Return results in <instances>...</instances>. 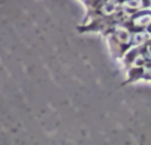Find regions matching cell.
I'll use <instances>...</instances> for the list:
<instances>
[{
  "instance_id": "8992f818",
  "label": "cell",
  "mask_w": 151,
  "mask_h": 145,
  "mask_svg": "<svg viewBox=\"0 0 151 145\" xmlns=\"http://www.w3.org/2000/svg\"><path fill=\"white\" fill-rule=\"evenodd\" d=\"M147 50H148V54L150 55V57H151V45H149V46H148V48H147Z\"/></svg>"
},
{
  "instance_id": "7a4b0ae2",
  "label": "cell",
  "mask_w": 151,
  "mask_h": 145,
  "mask_svg": "<svg viewBox=\"0 0 151 145\" xmlns=\"http://www.w3.org/2000/svg\"><path fill=\"white\" fill-rule=\"evenodd\" d=\"M134 24L137 27H144L151 24V15H144L136 18L134 20Z\"/></svg>"
},
{
  "instance_id": "5b68a950",
  "label": "cell",
  "mask_w": 151,
  "mask_h": 145,
  "mask_svg": "<svg viewBox=\"0 0 151 145\" xmlns=\"http://www.w3.org/2000/svg\"><path fill=\"white\" fill-rule=\"evenodd\" d=\"M145 70H146V73H148L149 75H151V64L146 65V67H145Z\"/></svg>"
},
{
  "instance_id": "6da1fadb",
  "label": "cell",
  "mask_w": 151,
  "mask_h": 145,
  "mask_svg": "<svg viewBox=\"0 0 151 145\" xmlns=\"http://www.w3.org/2000/svg\"><path fill=\"white\" fill-rule=\"evenodd\" d=\"M114 37L121 44H127L132 39L130 33L125 28H116L115 32H114Z\"/></svg>"
},
{
  "instance_id": "3957f363",
  "label": "cell",
  "mask_w": 151,
  "mask_h": 145,
  "mask_svg": "<svg viewBox=\"0 0 151 145\" xmlns=\"http://www.w3.org/2000/svg\"><path fill=\"white\" fill-rule=\"evenodd\" d=\"M147 39V35L146 33H143V32H139V33L134 34V38H132V42L136 45H139V44H142L146 41Z\"/></svg>"
},
{
  "instance_id": "277c9868",
  "label": "cell",
  "mask_w": 151,
  "mask_h": 145,
  "mask_svg": "<svg viewBox=\"0 0 151 145\" xmlns=\"http://www.w3.org/2000/svg\"><path fill=\"white\" fill-rule=\"evenodd\" d=\"M141 4H142L141 0H127L124 2V5L130 7V9H138V7L141 6Z\"/></svg>"
}]
</instances>
